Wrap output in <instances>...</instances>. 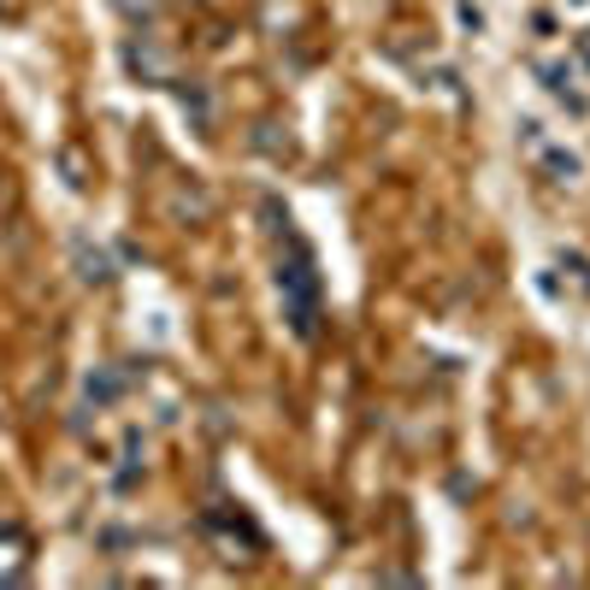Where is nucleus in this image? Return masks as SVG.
<instances>
[{
	"mask_svg": "<svg viewBox=\"0 0 590 590\" xmlns=\"http://www.w3.org/2000/svg\"><path fill=\"white\" fill-rule=\"evenodd\" d=\"M77 260H84V278H89V284H106V278H113V266H106V254H89L84 243H77Z\"/></svg>",
	"mask_w": 590,
	"mask_h": 590,
	"instance_id": "4",
	"label": "nucleus"
},
{
	"mask_svg": "<svg viewBox=\"0 0 590 590\" xmlns=\"http://www.w3.org/2000/svg\"><path fill=\"white\" fill-rule=\"evenodd\" d=\"M183 113H195V125H201V130H207V125H213V101H207V95H201V89H195V84H183Z\"/></svg>",
	"mask_w": 590,
	"mask_h": 590,
	"instance_id": "3",
	"label": "nucleus"
},
{
	"mask_svg": "<svg viewBox=\"0 0 590 590\" xmlns=\"http://www.w3.org/2000/svg\"><path fill=\"white\" fill-rule=\"evenodd\" d=\"M125 65L142 77V84H171V60L159 53L148 36H137V42H125Z\"/></svg>",
	"mask_w": 590,
	"mask_h": 590,
	"instance_id": "1",
	"label": "nucleus"
},
{
	"mask_svg": "<svg viewBox=\"0 0 590 590\" xmlns=\"http://www.w3.org/2000/svg\"><path fill=\"white\" fill-rule=\"evenodd\" d=\"M579 60H585V65H590V36H585V42H579Z\"/></svg>",
	"mask_w": 590,
	"mask_h": 590,
	"instance_id": "6",
	"label": "nucleus"
},
{
	"mask_svg": "<svg viewBox=\"0 0 590 590\" xmlns=\"http://www.w3.org/2000/svg\"><path fill=\"white\" fill-rule=\"evenodd\" d=\"M543 166L555 171L561 183H573V178H579V159H573V154H561V148H555V154H543Z\"/></svg>",
	"mask_w": 590,
	"mask_h": 590,
	"instance_id": "5",
	"label": "nucleus"
},
{
	"mask_svg": "<svg viewBox=\"0 0 590 590\" xmlns=\"http://www.w3.org/2000/svg\"><path fill=\"white\" fill-rule=\"evenodd\" d=\"M24 555H30V538H24L18 526H7L0 531V585L24 579Z\"/></svg>",
	"mask_w": 590,
	"mask_h": 590,
	"instance_id": "2",
	"label": "nucleus"
}]
</instances>
